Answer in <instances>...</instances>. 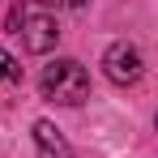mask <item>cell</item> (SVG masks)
<instances>
[{
    "label": "cell",
    "instance_id": "cell-2",
    "mask_svg": "<svg viewBox=\"0 0 158 158\" xmlns=\"http://www.w3.org/2000/svg\"><path fill=\"white\" fill-rule=\"evenodd\" d=\"M103 69H107V77L115 81V85H132V81L141 77V56H137L132 43H111L107 56H103Z\"/></svg>",
    "mask_w": 158,
    "mask_h": 158
},
{
    "label": "cell",
    "instance_id": "cell-6",
    "mask_svg": "<svg viewBox=\"0 0 158 158\" xmlns=\"http://www.w3.org/2000/svg\"><path fill=\"white\" fill-rule=\"evenodd\" d=\"M43 4H64V9H77V4H85V0H43Z\"/></svg>",
    "mask_w": 158,
    "mask_h": 158
},
{
    "label": "cell",
    "instance_id": "cell-5",
    "mask_svg": "<svg viewBox=\"0 0 158 158\" xmlns=\"http://www.w3.org/2000/svg\"><path fill=\"white\" fill-rule=\"evenodd\" d=\"M17 77H22V69L13 64V56L0 52V81H17Z\"/></svg>",
    "mask_w": 158,
    "mask_h": 158
},
{
    "label": "cell",
    "instance_id": "cell-3",
    "mask_svg": "<svg viewBox=\"0 0 158 158\" xmlns=\"http://www.w3.org/2000/svg\"><path fill=\"white\" fill-rule=\"evenodd\" d=\"M22 43H26L30 52H52L56 39H60V26H56V17L47 13H22Z\"/></svg>",
    "mask_w": 158,
    "mask_h": 158
},
{
    "label": "cell",
    "instance_id": "cell-4",
    "mask_svg": "<svg viewBox=\"0 0 158 158\" xmlns=\"http://www.w3.org/2000/svg\"><path fill=\"white\" fill-rule=\"evenodd\" d=\"M34 141H39V158H73L64 132L56 128L52 120H39V124H34Z\"/></svg>",
    "mask_w": 158,
    "mask_h": 158
},
{
    "label": "cell",
    "instance_id": "cell-1",
    "mask_svg": "<svg viewBox=\"0 0 158 158\" xmlns=\"http://www.w3.org/2000/svg\"><path fill=\"white\" fill-rule=\"evenodd\" d=\"M43 98H52L60 107H77L85 103V94H90V73L81 69L77 60H56L43 69Z\"/></svg>",
    "mask_w": 158,
    "mask_h": 158
}]
</instances>
